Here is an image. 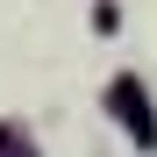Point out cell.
<instances>
[{
    "mask_svg": "<svg viewBox=\"0 0 157 157\" xmlns=\"http://www.w3.org/2000/svg\"><path fill=\"white\" fill-rule=\"evenodd\" d=\"M114 114H121V128H136L143 143H157V121H150V100H143L136 78H121V86H114Z\"/></svg>",
    "mask_w": 157,
    "mask_h": 157,
    "instance_id": "obj_1",
    "label": "cell"
}]
</instances>
